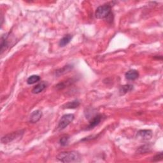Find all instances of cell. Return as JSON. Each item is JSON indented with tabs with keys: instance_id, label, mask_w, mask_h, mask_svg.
Returning a JSON list of instances; mask_svg holds the SVG:
<instances>
[{
	"instance_id": "obj_1",
	"label": "cell",
	"mask_w": 163,
	"mask_h": 163,
	"mask_svg": "<svg viewBox=\"0 0 163 163\" xmlns=\"http://www.w3.org/2000/svg\"><path fill=\"white\" fill-rule=\"evenodd\" d=\"M57 159L63 162H79L81 161L80 155L75 151L61 152L58 154Z\"/></svg>"
},
{
	"instance_id": "obj_2",
	"label": "cell",
	"mask_w": 163,
	"mask_h": 163,
	"mask_svg": "<svg viewBox=\"0 0 163 163\" xmlns=\"http://www.w3.org/2000/svg\"><path fill=\"white\" fill-rule=\"evenodd\" d=\"M112 9L109 5H103L96 9L95 12V16L97 19H107L112 18L113 14L112 13Z\"/></svg>"
},
{
	"instance_id": "obj_3",
	"label": "cell",
	"mask_w": 163,
	"mask_h": 163,
	"mask_svg": "<svg viewBox=\"0 0 163 163\" xmlns=\"http://www.w3.org/2000/svg\"><path fill=\"white\" fill-rule=\"evenodd\" d=\"M74 118H75V116L73 114H66L63 115L59 122L58 129L59 130L65 129L70 123L73 122Z\"/></svg>"
},
{
	"instance_id": "obj_4",
	"label": "cell",
	"mask_w": 163,
	"mask_h": 163,
	"mask_svg": "<svg viewBox=\"0 0 163 163\" xmlns=\"http://www.w3.org/2000/svg\"><path fill=\"white\" fill-rule=\"evenodd\" d=\"M23 134H24V131H22V130L13 132L12 133H10V134H8L3 136L2 138V142L3 143H10L12 142V141L16 139L17 138H19L22 137Z\"/></svg>"
},
{
	"instance_id": "obj_5",
	"label": "cell",
	"mask_w": 163,
	"mask_h": 163,
	"mask_svg": "<svg viewBox=\"0 0 163 163\" xmlns=\"http://www.w3.org/2000/svg\"><path fill=\"white\" fill-rule=\"evenodd\" d=\"M137 137L143 140H149L152 137V132L150 130H140L137 133Z\"/></svg>"
},
{
	"instance_id": "obj_6",
	"label": "cell",
	"mask_w": 163,
	"mask_h": 163,
	"mask_svg": "<svg viewBox=\"0 0 163 163\" xmlns=\"http://www.w3.org/2000/svg\"><path fill=\"white\" fill-rule=\"evenodd\" d=\"M9 34L6 33L2 36L1 39V53L2 54L5 50H6L9 47Z\"/></svg>"
},
{
	"instance_id": "obj_7",
	"label": "cell",
	"mask_w": 163,
	"mask_h": 163,
	"mask_svg": "<svg viewBox=\"0 0 163 163\" xmlns=\"http://www.w3.org/2000/svg\"><path fill=\"white\" fill-rule=\"evenodd\" d=\"M101 119H102V115H96L91 121L89 124V125L87 126L86 129L90 130V129H93L94 127H96V125H98L101 122Z\"/></svg>"
},
{
	"instance_id": "obj_8",
	"label": "cell",
	"mask_w": 163,
	"mask_h": 163,
	"mask_svg": "<svg viewBox=\"0 0 163 163\" xmlns=\"http://www.w3.org/2000/svg\"><path fill=\"white\" fill-rule=\"evenodd\" d=\"M42 116V113L40 110H36L31 114L29 121L31 123H36L40 121Z\"/></svg>"
},
{
	"instance_id": "obj_9",
	"label": "cell",
	"mask_w": 163,
	"mask_h": 163,
	"mask_svg": "<svg viewBox=\"0 0 163 163\" xmlns=\"http://www.w3.org/2000/svg\"><path fill=\"white\" fill-rule=\"evenodd\" d=\"M47 84L45 82H42L37 84L36 86H34L32 90V92L33 94H39L42 92L47 87Z\"/></svg>"
},
{
	"instance_id": "obj_10",
	"label": "cell",
	"mask_w": 163,
	"mask_h": 163,
	"mask_svg": "<svg viewBox=\"0 0 163 163\" xmlns=\"http://www.w3.org/2000/svg\"><path fill=\"white\" fill-rule=\"evenodd\" d=\"M125 77L128 80H135L138 78L139 73L135 70H131L125 73Z\"/></svg>"
},
{
	"instance_id": "obj_11",
	"label": "cell",
	"mask_w": 163,
	"mask_h": 163,
	"mask_svg": "<svg viewBox=\"0 0 163 163\" xmlns=\"http://www.w3.org/2000/svg\"><path fill=\"white\" fill-rule=\"evenodd\" d=\"M80 101L78 100H74L70 101L63 106L64 109H75L80 106Z\"/></svg>"
},
{
	"instance_id": "obj_12",
	"label": "cell",
	"mask_w": 163,
	"mask_h": 163,
	"mask_svg": "<svg viewBox=\"0 0 163 163\" xmlns=\"http://www.w3.org/2000/svg\"><path fill=\"white\" fill-rule=\"evenodd\" d=\"M72 39V36L71 34H67L65 35L63 38L59 41V45L60 47H64L66 45H67L68 44L71 42Z\"/></svg>"
},
{
	"instance_id": "obj_13",
	"label": "cell",
	"mask_w": 163,
	"mask_h": 163,
	"mask_svg": "<svg viewBox=\"0 0 163 163\" xmlns=\"http://www.w3.org/2000/svg\"><path fill=\"white\" fill-rule=\"evenodd\" d=\"M73 79H68L66 81H63L62 82L56 85V88L58 89H63L65 88L66 87H67L70 85H71L73 82Z\"/></svg>"
},
{
	"instance_id": "obj_14",
	"label": "cell",
	"mask_w": 163,
	"mask_h": 163,
	"mask_svg": "<svg viewBox=\"0 0 163 163\" xmlns=\"http://www.w3.org/2000/svg\"><path fill=\"white\" fill-rule=\"evenodd\" d=\"M40 77L38 75H31L27 78V83L29 85H32L36 82H38L40 81Z\"/></svg>"
},
{
	"instance_id": "obj_15",
	"label": "cell",
	"mask_w": 163,
	"mask_h": 163,
	"mask_svg": "<svg viewBox=\"0 0 163 163\" xmlns=\"http://www.w3.org/2000/svg\"><path fill=\"white\" fill-rule=\"evenodd\" d=\"M133 89V86L131 85H124L123 86H121L120 88L119 92L121 94H125L129 91H131Z\"/></svg>"
},
{
	"instance_id": "obj_16",
	"label": "cell",
	"mask_w": 163,
	"mask_h": 163,
	"mask_svg": "<svg viewBox=\"0 0 163 163\" xmlns=\"http://www.w3.org/2000/svg\"><path fill=\"white\" fill-rule=\"evenodd\" d=\"M71 68H72V66H65L64 67H63V68H61V69H59V70H57L56 71V74L57 75L59 76V75H63V74H64L66 73H67Z\"/></svg>"
},
{
	"instance_id": "obj_17",
	"label": "cell",
	"mask_w": 163,
	"mask_h": 163,
	"mask_svg": "<svg viewBox=\"0 0 163 163\" xmlns=\"http://www.w3.org/2000/svg\"><path fill=\"white\" fill-rule=\"evenodd\" d=\"M150 150V147L148 145H144L142 147H139V149L137 150V152L138 154H145L147 152H149Z\"/></svg>"
},
{
	"instance_id": "obj_18",
	"label": "cell",
	"mask_w": 163,
	"mask_h": 163,
	"mask_svg": "<svg viewBox=\"0 0 163 163\" xmlns=\"http://www.w3.org/2000/svg\"><path fill=\"white\" fill-rule=\"evenodd\" d=\"M69 136H63L60 140H59V143L62 145V146H65L69 142Z\"/></svg>"
},
{
	"instance_id": "obj_19",
	"label": "cell",
	"mask_w": 163,
	"mask_h": 163,
	"mask_svg": "<svg viewBox=\"0 0 163 163\" xmlns=\"http://www.w3.org/2000/svg\"><path fill=\"white\" fill-rule=\"evenodd\" d=\"M162 158H163L162 152H159L154 157L153 161H161Z\"/></svg>"
}]
</instances>
